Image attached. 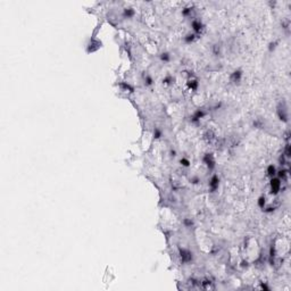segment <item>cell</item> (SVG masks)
I'll list each match as a JSON object with an SVG mask.
<instances>
[{"mask_svg":"<svg viewBox=\"0 0 291 291\" xmlns=\"http://www.w3.org/2000/svg\"><path fill=\"white\" fill-rule=\"evenodd\" d=\"M276 114H277V117H279L280 121H282L284 123H288V122H289V113H288V109H287L284 102H281V103L277 106Z\"/></svg>","mask_w":291,"mask_h":291,"instance_id":"cell-1","label":"cell"},{"mask_svg":"<svg viewBox=\"0 0 291 291\" xmlns=\"http://www.w3.org/2000/svg\"><path fill=\"white\" fill-rule=\"evenodd\" d=\"M203 163L208 168V171H213L216 167V162H215V158H214V155L212 152L205 154L204 157H203Z\"/></svg>","mask_w":291,"mask_h":291,"instance_id":"cell-2","label":"cell"},{"mask_svg":"<svg viewBox=\"0 0 291 291\" xmlns=\"http://www.w3.org/2000/svg\"><path fill=\"white\" fill-rule=\"evenodd\" d=\"M281 185H282V182L281 180L279 179V177H272L271 179V182H269V187H271V193L272 195H277L279 192H280V190H281Z\"/></svg>","mask_w":291,"mask_h":291,"instance_id":"cell-3","label":"cell"},{"mask_svg":"<svg viewBox=\"0 0 291 291\" xmlns=\"http://www.w3.org/2000/svg\"><path fill=\"white\" fill-rule=\"evenodd\" d=\"M206 115H207V111H206L204 108H198V109L192 114V116L190 117V121H191V123H193V124H198V123H200V121H201Z\"/></svg>","mask_w":291,"mask_h":291,"instance_id":"cell-4","label":"cell"},{"mask_svg":"<svg viewBox=\"0 0 291 291\" xmlns=\"http://www.w3.org/2000/svg\"><path fill=\"white\" fill-rule=\"evenodd\" d=\"M180 258L182 263H190L193 259V254L190 251L189 249L185 248H180Z\"/></svg>","mask_w":291,"mask_h":291,"instance_id":"cell-5","label":"cell"},{"mask_svg":"<svg viewBox=\"0 0 291 291\" xmlns=\"http://www.w3.org/2000/svg\"><path fill=\"white\" fill-rule=\"evenodd\" d=\"M191 27H192V31L195 34H197L198 37L203 33V31L205 30V25L203 24V22L200 19H193L191 22Z\"/></svg>","mask_w":291,"mask_h":291,"instance_id":"cell-6","label":"cell"},{"mask_svg":"<svg viewBox=\"0 0 291 291\" xmlns=\"http://www.w3.org/2000/svg\"><path fill=\"white\" fill-rule=\"evenodd\" d=\"M220 176L217 175V174H214L212 175V177H211V180H209V190H211V192H216L217 189H218V187H220Z\"/></svg>","mask_w":291,"mask_h":291,"instance_id":"cell-7","label":"cell"},{"mask_svg":"<svg viewBox=\"0 0 291 291\" xmlns=\"http://www.w3.org/2000/svg\"><path fill=\"white\" fill-rule=\"evenodd\" d=\"M242 76H244V73H242L241 70H234L230 75V80H231L232 83L239 84L241 82V80H242Z\"/></svg>","mask_w":291,"mask_h":291,"instance_id":"cell-8","label":"cell"},{"mask_svg":"<svg viewBox=\"0 0 291 291\" xmlns=\"http://www.w3.org/2000/svg\"><path fill=\"white\" fill-rule=\"evenodd\" d=\"M198 38H199V37H198L197 34H195L193 32H189V33H187L185 37L183 38V41H184L187 45H191V43H193Z\"/></svg>","mask_w":291,"mask_h":291,"instance_id":"cell-9","label":"cell"},{"mask_svg":"<svg viewBox=\"0 0 291 291\" xmlns=\"http://www.w3.org/2000/svg\"><path fill=\"white\" fill-rule=\"evenodd\" d=\"M122 15H123V17L126 18V19H131V18H133L134 15H135V10H134L133 8H131V7L124 8V9H123Z\"/></svg>","mask_w":291,"mask_h":291,"instance_id":"cell-10","label":"cell"},{"mask_svg":"<svg viewBox=\"0 0 291 291\" xmlns=\"http://www.w3.org/2000/svg\"><path fill=\"white\" fill-rule=\"evenodd\" d=\"M187 86H188V89L191 90V91H196L198 87H199V82L197 79H189L188 82H187Z\"/></svg>","mask_w":291,"mask_h":291,"instance_id":"cell-11","label":"cell"},{"mask_svg":"<svg viewBox=\"0 0 291 291\" xmlns=\"http://www.w3.org/2000/svg\"><path fill=\"white\" fill-rule=\"evenodd\" d=\"M276 167H275V165H273V164H271V165H268L267 166V168H266V175H267L268 177H274L276 175Z\"/></svg>","mask_w":291,"mask_h":291,"instance_id":"cell-12","label":"cell"},{"mask_svg":"<svg viewBox=\"0 0 291 291\" xmlns=\"http://www.w3.org/2000/svg\"><path fill=\"white\" fill-rule=\"evenodd\" d=\"M159 59H160L162 63H170L171 59H172V56H171L170 52H167V51H163L159 55Z\"/></svg>","mask_w":291,"mask_h":291,"instance_id":"cell-13","label":"cell"},{"mask_svg":"<svg viewBox=\"0 0 291 291\" xmlns=\"http://www.w3.org/2000/svg\"><path fill=\"white\" fill-rule=\"evenodd\" d=\"M143 84L148 88L154 84V79L150 74H143Z\"/></svg>","mask_w":291,"mask_h":291,"instance_id":"cell-14","label":"cell"},{"mask_svg":"<svg viewBox=\"0 0 291 291\" xmlns=\"http://www.w3.org/2000/svg\"><path fill=\"white\" fill-rule=\"evenodd\" d=\"M163 86H165V87H168V86H172L174 83V78L172 75H170V74H167L164 76V79H163Z\"/></svg>","mask_w":291,"mask_h":291,"instance_id":"cell-15","label":"cell"},{"mask_svg":"<svg viewBox=\"0 0 291 291\" xmlns=\"http://www.w3.org/2000/svg\"><path fill=\"white\" fill-rule=\"evenodd\" d=\"M152 137H154L155 140L162 139V137H163V130L160 127H155L154 131H152Z\"/></svg>","mask_w":291,"mask_h":291,"instance_id":"cell-16","label":"cell"},{"mask_svg":"<svg viewBox=\"0 0 291 291\" xmlns=\"http://www.w3.org/2000/svg\"><path fill=\"white\" fill-rule=\"evenodd\" d=\"M257 206L259 207L262 211L266 207V198H265V196H263V195H262V196L257 199Z\"/></svg>","mask_w":291,"mask_h":291,"instance_id":"cell-17","label":"cell"},{"mask_svg":"<svg viewBox=\"0 0 291 291\" xmlns=\"http://www.w3.org/2000/svg\"><path fill=\"white\" fill-rule=\"evenodd\" d=\"M179 163H180V165H181L182 167H185V168L190 167V165H191V162H190V159L188 157H182L181 159L179 160Z\"/></svg>","mask_w":291,"mask_h":291,"instance_id":"cell-18","label":"cell"},{"mask_svg":"<svg viewBox=\"0 0 291 291\" xmlns=\"http://www.w3.org/2000/svg\"><path fill=\"white\" fill-rule=\"evenodd\" d=\"M276 177H279L280 180H285V177L288 176V171L287 170H281L279 172H276Z\"/></svg>","mask_w":291,"mask_h":291,"instance_id":"cell-19","label":"cell"},{"mask_svg":"<svg viewBox=\"0 0 291 291\" xmlns=\"http://www.w3.org/2000/svg\"><path fill=\"white\" fill-rule=\"evenodd\" d=\"M182 223H183L184 228H191L193 226V221L191 220V218H188V217L182 221Z\"/></svg>","mask_w":291,"mask_h":291,"instance_id":"cell-20","label":"cell"},{"mask_svg":"<svg viewBox=\"0 0 291 291\" xmlns=\"http://www.w3.org/2000/svg\"><path fill=\"white\" fill-rule=\"evenodd\" d=\"M254 126L256 127V129H262L263 126H264V122L259 119V118H257V119H255L254 121Z\"/></svg>","mask_w":291,"mask_h":291,"instance_id":"cell-21","label":"cell"},{"mask_svg":"<svg viewBox=\"0 0 291 291\" xmlns=\"http://www.w3.org/2000/svg\"><path fill=\"white\" fill-rule=\"evenodd\" d=\"M191 11H192V8L191 7H185L183 10H182V15L184 17H189L191 15Z\"/></svg>","mask_w":291,"mask_h":291,"instance_id":"cell-22","label":"cell"},{"mask_svg":"<svg viewBox=\"0 0 291 291\" xmlns=\"http://www.w3.org/2000/svg\"><path fill=\"white\" fill-rule=\"evenodd\" d=\"M284 156L285 157L288 158H290V156H291V150H290V144L289 143H287V146H285V149H284V154H283Z\"/></svg>","mask_w":291,"mask_h":291,"instance_id":"cell-23","label":"cell"},{"mask_svg":"<svg viewBox=\"0 0 291 291\" xmlns=\"http://www.w3.org/2000/svg\"><path fill=\"white\" fill-rule=\"evenodd\" d=\"M213 54L215 56L220 55V46L218 45H214L213 46Z\"/></svg>","mask_w":291,"mask_h":291,"instance_id":"cell-24","label":"cell"},{"mask_svg":"<svg viewBox=\"0 0 291 291\" xmlns=\"http://www.w3.org/2000/svg\"><path fill=\"white\" fill-rule=\"evenodd\" d=\"M190 182H191L192 184H199V183H200V177H199V176H192V177L190 179Z\"/></svg>","mask_w":291,"mask_h":291,"instance_id":"cell-25","label":"cell"},{"mask_svg":"<svg viewBox=\"0 0 291 291\" xmlns=\"http://www.w3.org/2000/svg\"><path fill=\"white\" fill-rule=\"evenodd\" d=\"M277 41H273V42H271L269 43V46H268V50L269 51H273V50H275V48H276V46H277Z\"/></svg>","mask_w":291,"mask_h":291,"instance_id":"cell-26","label":"cell"},{"mask_svg":"<svg viewBox=\"0 0 291 291\" xmlns=\"http://www.w3.org/2000/svg\"><path fill=\"white\" fill-rule=\"evenodd\" d=\"M205 137H206V139H207V140H209V141H211L212 139H214V137H215V135H214V133H213V131H207L206 134H205Z\"/></svg>","mask_w":291,"mask_h":291,"instance_id":"cell-27","label":"cell"},{"mask_svg":"<svg viewBox=\"0 0 291 291\" xmlns=\"http://www.w3.org/2000/svg\"><path fill=\"white\" fill-rule=\"evenodd\" d=\"M211 281L209 280H204L203 282H201V285H203V288H205V289H208L209 288V285H211Z\"/></svg>","mask_w":291,"mask_h":291,"instance_id":"cell-28","label":"cell"},{"mask_svg":"<svg viewBox=\"0 0 291 291\" xmlns=\"http://www.w3.org/2000/svg\"><path fill=\"white\" fill-rule=\"evenodd\" d=\"M285 158L287 157H285L284 155H281V156H280V158H279V162H280V164H281V165H284V164H285Z\"/></svg>","mask_w":291,"mask_h":291,"instance_id":"cell-29","label":"cell"},{"mask_svg":"<svg viewBox=\"0 0 291 291\" xmlns=\"http://www.w3.org/2000/svg\"><path fill=\"white\" fill-rule=\"evenodd\" d=\"M176 155H177V152H176V150H175V149H171V150H170V156H171L172 158L176 157Z\"/></svg>","mask_w":291,"mask_h":291,"instance_id":"cell-30","label":"cell"}]
</instances>
